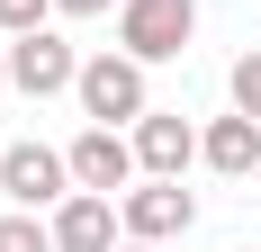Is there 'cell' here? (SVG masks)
<instances>
[{"label": "cell", "instance_id": "1", "mask_svg": "<svg viewBox=\"0 0 261 252\" xmlns=\"http://www.w3.org/2000/svg\"><path fill=\"white\" fill-rule=\"evenodd\" d=\"M72 90H81V117H90V126H135L144 108H153V99H144V63H135L126 45H117V54H90Z\"/></svg>", "mask_w": 261, "mask_h": 252}, {"label": "cell", "instance_id": "2", "mask_svg": "<svg viewBox=\"0 0 261 252\" xmlns=\"http://www.w3.org/2000/svg\"><path fill=\"white\" fill-rule=\"evenodd\" d=\"M198 36V0H117V45L135 63H171Z\"/></svg>", "mask_w": 261, "mask_h": 252}, {"label": "cell", "instance_id": "3", "mask_svg": "<svg viewBox=\"0 0 261 252\" xmlns=\"http://www.w3.org/2000/svg\"><path fill=\"white\" fill-rule=\"evenodd\" d=\"M81 180H72V153H54V144H9L0 153V198L9 207H63Z\"/></svg>", "mask_w": 261, "mask_h": 252}, {"label": "cell", "instance_id": "4", "mask_svg": "<svg viewBox=\"0 0 261 252\" xmlns=\"http://www.w3.org/2000/svg\"><path fill=\"white\" fill-rule=\"evenodd\" d=\"M81 81V54L54 36V27H27L18 45H9V90H27V99H54V90H72Z\"/></svg>", "mask_w": 261, "mask_h": 252}, {"label": "cell", "instance_id": "5", "mask_svg": "<svg viewBox=\"0 0 261 252\" xmlns=\"http://www.w3.org/2000/svg\"><path fill=\"white\" fill-rule=\"evenodd\" d=\"M117 216H126L135 243H171V234L198 225V198H189L180 180H153V171H144V189H126V198H117Z\"/></svg>", "mask_w": 261, "mask_h": 252}, {"label": "cell", "instance_id": "6", "mask_svg": "<svg viewBox=\"0 0 261 252\" xmlns=\"http://www.w3.org/2000/svg\"><path fill=\"white\" fill-rule=\"evenodd\" d=\"M135 162L153 180H180L189 162H198V126L171 117V108H144V117H135Z\"/></svg>", "mask_w": 261, "mask_h": 252}, {"label": "cell", "instance_id": "7", "mask_svg": "<svg viewBox=\"0 0 261 252\" xmlns=\"http://www.w3.org/2000/svg\"><path fill=\"white\" fill-rule=\"evenodd\" d=\"M135 171H144V162H135V144L117 135V126H81V135H72V180H81V189L108 198V189H126Z\"/></svg>", "mask_w": 261, "mask_h": 252}, {"label": "cell", "instance_id": "8", "mask_svg": "<svg viewBox=\"0 0 261 252\" xmlns=\"http://www.w3.org/2000/svg\"><path fill=\"white\" fill-rule=\"evenodd\" d=\"M117 234H126V216L99 189H72V198L54 207V252H117Z\"/></svg>", "mask_w": 261, "mask_h": 252}, {"label": "cell", "instance_id": "9", "mask_svg": "<svg viewBox=\"0 0 261 252\" xmlns=\"http://www.w3.org/2000/svg\"><path fill=\"white\" fill-rule=\"evenodd\" d=\"M198 162L207 171H225V180H261V117H216L207 135H198Z\"/></svg>", "mask_w": 261, "mask_h": 252}, {"label": "cell", "instance_id": "10", "mask_svg": "<svg viewBox=\"0 0 261 252\" xmlns=\"http://www.w3.org/2000/svg\"><path fill=\"white\" fill-rule=\"evenodd\" d=\"M0 252H54V225H36V207H9L0 216Z\"/></svg>", "mask_w": 261, "mask_h": 252}, {"label": "cell", "instance_id": "11", "mask_svg": "<svg viewBox=\"0 0 261 252\" xmlns=\"http://www.w3.org/2000/svg\"><path fill=\"white\" fill-rule=\"evenodd\" d=\"M225 90H234V108H243V117H261V54H234Z\"/></svg>", "mask_w": 261, "mask_h": 252}, {"label": "cell", "instance_id": "12", "mask_svg": "<svg viewBox=\"0 0 261 252\" xmlns=\"http://www.w3.org/2000/svg\"><path fill=\"white\" fill-rule=\"evenodd\" d=\"M54 18V0H0V27L9 36H27V27H45Z\"/></svg>", "mask_w": 261, "mask_h": 252}, {"label": "cell", "instance_id": "13", "mask_svg": "<svg viewBox=\"0 0 261 252\" xmlns=\"http://www.w3.org/2000/svg\"><path fill=\"white\" fill-rule=\"evenodd\" d=\"M54 9H63V18H99L108 0H54Z\"/></svg>", "mask_w": 261, "mask_h": 252}, {"label": "cell", "instance_id": "14", "mask_svg": "<svg viewBox=\"0 0 261 252\" xmlns=\"http://www.w3.org/2000/svg\"><path fill=\"white\" fill-rule=\"evenodd\" d=\"M117 252H162V243H135V234H126V243H117Z\"/></svg>", "mask_w": 261, "mask_h": 252}, {"label": "cell", "instance_id": "15", "mask_svg": "<svg viewBox=\"0 0 261 252\" xmlns=\"http://www.w3.org/2000/svg\"><path fill=\"white\" fill-rule=\"evenodd\" d=\"M0 90H9V54H0Z\"/></svg>", "mask_w": 261, "mask_h": 252}]
</instances>
